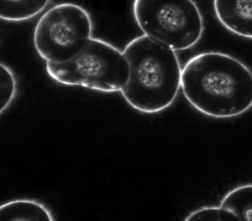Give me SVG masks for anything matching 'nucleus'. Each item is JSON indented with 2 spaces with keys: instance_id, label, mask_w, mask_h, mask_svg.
I'll use <instances>...</instances> for the list:
<instances>
[{
  "instance_id": "1",
  "label": "nucleus",
  "mask_w": 252,
  "mask_h": 221,
  "mask_svg": "<svg viewBox=\"0 0 252 221\" xmlns=\"http://www.w3.org/2000/svg\"><path fill=\"white\" fill-rule=\"evenodd\" d=\"M181 88L195 110L217 119L239 116L252 108V72L220 52L195 55L182 69Z\"/></svg>"
},
{
  "instance_id": "2",
  "label": "nucleus",
  "mask_w": 252,
  "mask_h": 221,
  "mask_svg": "<svg viewBox=\"0 0 252 221\" xmlns=\"http://www.w3.org/2000/svg\"><path fill=\"white\" fill-rule=\"evenodd\" d=\"M123 53L129 76L121 92L127 104L145 113L171 107L181 87L182 69L175 51L143 35L129 41Z\"/></svg>"
},
{
  "instance_id": "3",
  "label": "nucleus",
  "mask_w": 252,
  "mask_h": 221,
  "mask_svg": "<svg viewBox=\"0 0 252 221\" xmlns=\"http://www.w3.org/2000/svg\"><path fill=\"white\" fill-rule=\"evenodd\" d=\"M45 67L49 77L61 84L105 93L121 91L129 76V63L123 52L94 37L71 60L59 64L47 62Z\"/></svg>"
},
{
  "instance_id": "4",
  "label": "nucleus",
  "mask_w": 252,
  "mask_h": 221,
  "mask_svg": "<svg viewBox=\"0 0 252 221\" xmlns=\"http://www.w3.org/2000/svg\"><path fill=\"white\" fill-rule=\"evenodd\" d=\"M133 14L144 35L175 51L194 47L205 29L193 0H134Z\"/></svg>"
},
{
  "instance_id": "5",
  "label": "nucleus",
  "mask_w": 252,
  "mask_h": 221,
  "mask_svg": "<svg viewBox=\"0 0 252 221\" xmlns=\"http://www.w3.org/2000/svg\"><path fill=\"white\" fill-rule=\"evenodd\" d=\"M91 14L74 3L57 4L40 17L34 28L33 41L38 55L46 63L67 62L93 38Z\"/></svg>"
},
{
  "instance_id": "6",
  "label": "nucleus",
  "mask_w": 252,
  "mask_h": 221,
  "mask_svg": "<svg viewBox=\"0 0 252 221\" xmlns=\"http://www.w3.org/2000/svg\"><path fill=\"white\" fill-rule=\"evenodd\" d=\"M214 9L230 32L252 39V0H214Z\"/></svg>"
},
{
  "instance_id": "7",
  "label": "nucleus",
  "mask_w": 252,
  "mask_h": 221,
  "mask_svg": "<svg viewBox=\"0 0 252 221\" xmlns=\"http://www.w3.org/2000/svg\"><path fill=\"white\" fill-rule=\"evenodd\" d=\"M1 221H53L45 205L37 201L20 199L10 201L0 207Z\"/></svg>"
},
{
  "instance_id": "8",
  "label": "nucleus",
  "mask_w": 252,
  "mask_h": 221,
  "mask_svg": "<svg viewBox=\"0 0 252 221\" xmlns=\"http://www.w3.org/2000/svg\"><path fill=\"white\" fill-rule=\"evenodd\" d=\"M51 0H0V18L19 23L28 21L42 13Z\"/></svg>"
},
{
  "instance_id": "9",
  "label": "nucleus",
  "mask_w": 252,
  "mask_h": 221,
  "mask_svg": "<svg viewBox=\"0 0 252 221\" xmlns=\"http://www.w3.org/2000/svg\"><path fill=\"white\" fill-rule=\"evenodd\" d=\"M220 206L231 212L237 221H252V184L241 185L230 191Z\"/></svg>"
},
{
  "instance_id": "10",
  "label": "nucleus",
  "mask_w": 252,
  "mask_h": 221,
  "mask_svg": "<svg viewBox=\"0 0 252 221\" xmlns=\"http://www.w3.org/2000/svg\"><path fill=\"white\" fill-rule=\"evenodd\" d=\"M0 111L3 113L13 103L17 89V80L13 71L3 63L0 65Z\"/></svg>"
},
{
  "instance_id": "11",
  "label": "nucleus",
  "mask_w": 252,
  "mask_h": 221,
  "mask_svg": "<svg viewBox=\"0 0 252 221\" xmlns=\"http://www.w3.org/2000/svg\"><path fill=\"white\" fill-rule=\"evenodd\" d=\"M185 221H237V219L231 212L219 206V207H205V208L194 211L185 219Z\"/></svg>"
}]
</instances>
